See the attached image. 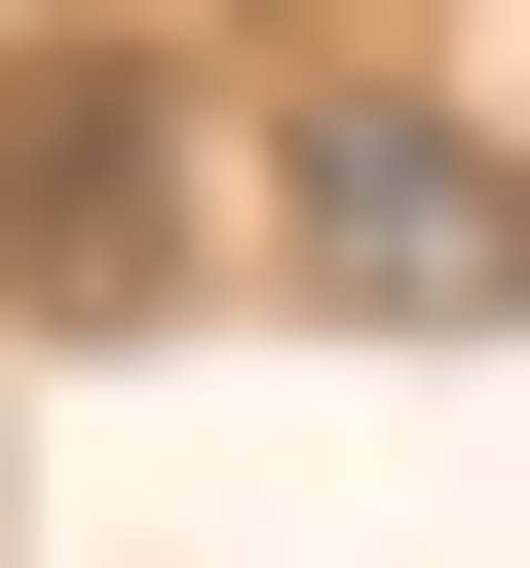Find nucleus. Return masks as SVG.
<instances>
[{
  "mask_svg": "<svg viewBox=\"0 0 530 568\" xmlns=\"http://www.w3.org/2000/svg\"><path fill=\"white\" fill-rule=\"evenodd\" d=\"M190 265H227L190 39H114V0H0V304H39V342H152Z\"/></svg>",
  "mask_w": 530,
  "mask_h": 568,
  "instance_id": "f03ea898",
  "label": "nucleus"
},
{
  "mask_svg": "<svg viewBox=\"0 0 530 568\" xmlns=\"http://www.w3.org/2000/svg\"><path fill=\"white\" fill-rule=\"evenodd\" d=\"M265 265H304L342 342H530V152H492L417 39H304V114H265Z\"/></svg>",
  "mask_w": 530,
  "mask_h": 568,
  "instance_id": "f257e3e1",
  "label": "nucleus"
}]
</instances>
